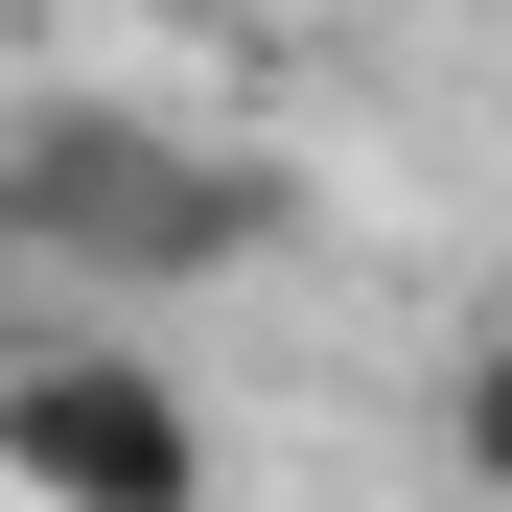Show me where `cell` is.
Masks as SVG:
<instances>
[{"label": "cell", "instance_id": "cell-1", "mask_svg": "<svg viewBox=\"0 0 512 512\" xmlns=\"http://www.w3.org/2000/svg\"><path fill=\"white\" fill-rule=\"evenodd\" d=\"M0 210H24L47 280H256L280 256V163H233L187 117H140V94H47V117H0Z\"/></svg>", "mask_w": 512, "mask_h": 512}, {"label": "cell", "instance_id": "cell-2", "mask_svg": "<svg viewBox=\"0 0 512 512\" xmlns=\"http://www.w3.org/2000/svg\"><path fill=\"white\" fill-rule=\"evenodd\" d=\"M0 489L24 512H210V419L187 373H140V350H0Z\"/></svg>", "mask_w": 512, "mask_h": 512}, {"label": "cell", "instance_id": "cell-3", "mask_svg": "<svg viewBox=\"0 0 512 512\" xmlns=\"http://www.w3.org/2000/svg\"><path fill=\"white\" fill-rule=\"evenodd\" d=\"M443 466L512 512V326H466V350H443Z\"/></svg>", "mask_w": 512, "mask_h": 512}, {"label": "cell", "instance_id": "cell-4", "mask_svg": "<svg viewBox=\"0 0 512 512\" xmlns=\"http://www.w3.org/2000/svg\"><path fill=\"white\" fill-rule=\"evenodd\" d=\"M0 280H47V256H24V210H0Z\"/></svg>", "mask_w": 512, "mask_h": 512}, {"label": "cell", "instance_id": "cell-5", "mask_svg": "<svg viewBox=\"0 0 512 512\" xmlns=\"http://www.w3.org/2000/svg\"><path fill=\"white\" fill-rule=\"evenodd\" d=\"M0 24H24V0H0Z\"/></svg>", "mask_w": 512, "mask_h": 512}, {"label": "cell", "instance_id": "cell-6", "mask_svg": "<svg viewBox=\"0 0 512 512\" xmlns=\"http://www.w3.org/2000/svg\"><path fill=\"white\" fill-rule=\"evenodd\" d=\"M0 512H24V489H0Z\"/></svg>", "mask_w": 512, "mask_h": 512}]
</instances>
